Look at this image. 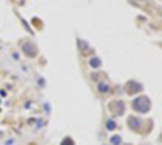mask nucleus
<instances>
[{
  "mask_svg": "<svg viewBox=\"0 0 162 145\" xmlns=\"http://www.w3.org/2000/svg\"><path fill=\"white\" fill-rule=\"evenodd\" d=\"M113 144H120V139H118V137H113Z\"/></svg>",
  "mask_w": 162,
  "mask_h": 145,
  "instance_id": "1",
  "label": "nucleus"
}]
</instances>
